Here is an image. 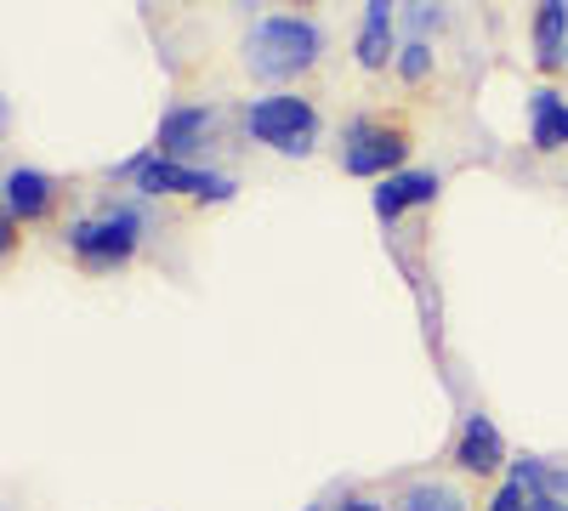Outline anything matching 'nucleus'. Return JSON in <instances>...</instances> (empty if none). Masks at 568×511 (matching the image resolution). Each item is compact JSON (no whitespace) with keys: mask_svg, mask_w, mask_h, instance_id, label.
Here are the masks:
<instances>
[{"mask_svg":"<svg viewBox=\"0 0 568 511\" xmlns=\"http://www.w3.org/2000/svg\"><path fill=\"white\" fill-rule=\"evenodd\" d=\"M318 45H324V34L313 18H262L245 40V63L262 80H284V74L307 69L318 58Z\"/></svg>","mask_w":568,"mask_h":511,"instance_id":"nucleus-1","label":"nucleus"},{"mask_svg":"<svg viewBox=\"0 0 568 511\" xmlns=\"http://www.w3.org/2000/svg\"><path fill=\"white\" fill-rule=\"evenodd\" d=\"M125 176H136L142 194H194V200H233V176H216V171H194L182 160H165L160 149L136 154L125 165Z\"/></svg>","mask_w":568,"mask_h":511,"instance_id":"nucleus-2","label":"nucleus"},{"mask_svg":"<svg viewBox=\"0 0 568 511\" xmlns=\"http://www.w3.org/2000/svg\"><path fill=\"white\" fill-rule=\"evenodd\" d=\"M313 125H318V114H313L307 98H256L251 114H245V131L256 136V143L278 149V154H307Z\"/></svg>","mask_w":568,"mask_h":511,"instance_id":"nucleus-3","label":"nucleus"},{"mask_svg":"<svg viewBox=\"0 0 568 511\" xmlns=\"http://www.w3.org/2000/svg\"><path fill=\"white\" fill-rule=\"evenodd\" d=\"M136 234H142V216L136 211H109V216H91V222H74L69 227V245L80 262L91 267H109V262H125L136 251Z\"/></svg>","mask_w":568,"mask_h":511,"instance_id":"nucleus-4","label":"nucleus"},{"mask_svg":"<svg viewBox=\"0 0 568 511\" xmlns=\"http://www.w3.org/2000/svg\"><path fill=\"white\" fill-rule=\"evenodd\" d=\"M404 131L398 125H382V120H358L342 143V165L353 176H398V160H404Z\"/></svg>","mask_w":568,"mask_h":511,"instance_id":"nucleus-5","label":"nucleus"},{"mask_svg":"<svg viewBox=\"0 0 568 511\" xmlns=\"http://www.w3.org/2000/svg\"><path fill=\"white\" fill-rule=\"evenodd\" d=\"M438 188H444L438 171H398V176H387L382 188H375V216L393 222V216L409 211V205H433Z\"/></svg>","mask_w":568,"mask_h":511,"instance_id":"nucleus-6","label":"nucleus"},{"mask_svg":"<svg viewBox=\"0 0 568 511\" xmlns=\"http://www.w3.org/2000/svg\"><path fill=\"white\" fill-rule=\"evenodd\" d=\"M500 460H506V454H500V432H495V421H489V415H466L460 443H455V467L489 478V472L500 467Z\"/></svg>","mask_w":568,"mask_h":511,"instance_id":"nucleus-7","label":"nucleus"},{"mask_svg":"<svg viewBox=\"0 0 568 511\" xmlns=\"http://www.w3.org/2000/svg\"><path fill=\"white\" fill-rule=\"evenodd\" d=\"M216 125V109H171L165 120H160V154L165 160H182V154H194L200 143H205V131Z\"/></svg>","mask_w":568,"mask_h":511,"instance_id":"nucleus-8","label":"nucleus"},{"mask_svg":"<svg viewBox=\"0 0 568 511\" xmlns=\"http://www.w3.org/2000/svg\"><path fill=\"white\" fill-rule=\"evenodd\" d=\"M529 143L535 149H568V103L551 85L529 91Z\"/></svg>","mask_w":568,"mask_h":511,"instance_id":"nucleus-9","label":"nucleus"},{"mask_svg":"<svg viewBox=\"0 0 568 511\" xmlns=\"http://www.w3.org/2000/svg\"><path fill=\"white\" fill-rule=\"evenodd\" d=\"M52 211V176L45 171H12L7 176V216L18 222H34V216H45Z\"/></svg>","mask_w":568,"mask_h":511,"instance_id":"nucleus-10","label":"nucleus"},{"mask_svg":"<svg viewBox=\"0 0 568 511\" xmlns=\"http://www.w3.org/2000/svg\"><path fill=\"white\" fill-rule=\"evenodd\" d=\"M393 58V7L387 0H369L364 7V29H358V63L382 69Z\"/></svg>","mask_w":568,"mask_h":511,"instance_id":"nucleus-11","label":"nucleus"},{"mask_svg":"<svg viewBox=\"0 0 568 511\" xmlns=\"http://www.w3.org/2000/svg\"><path fill=\"white\" fill-rule=\"evenodd\" d=\"M511 483H524L529 500H568V467H546L535 454L511 460Z\"/></svg>","mask_w":568,"mask_h":511,"instance_id":"nucleus-12","label":"nucleus"},{"mask_svg":"<svg viewBox=\"0 0 568 511\" xmlns=\"http://www.w3.org/2000/svg\"><path fill=\"white\" fill-rule=\"evenodd\" d=\"M562 40H568V7H562V0H546L540 18H535V58H540V69L562 63V52H568Z\"/></svg>","mask_w":568,"mask_h":511,"instance_id":"nucleus-13","label":"nucleus"},{"mask_svg":"<svg viewBox=\"0 0 568 511\" xmlns=\"http://www.w3.org/2000/svg\"><path fill=\"white\" fill-rule=\"evenodd\" d=\"M398 511H466V494L449 483H415L398 494Z\"/></svg>","mask_w":568,"mask_h":511,"instance_id":"nucleus-14","label":"nucleus"},{"mask_svg":"<svg viewBox=\"0 0 568 511\" xmlns=\"http://www.w3.org/2000/svg\"><path fill=\"white\" fill-rule=\"evenodd\" d=\"M398 69H404V80H426V69H433V45H426V40H409L404 58H398Z\"/></svg>","mask_w":568,"mask_h":511,"instance_id":"nucleus-15","label":"nucleus"},{"mask_svg":"<svg viewBox=\"0 0 568 511\" xmlns=\"http://www.w3.org/2000/svg\"><path fill=\"white\" fill-rule=\"evenodd\" d=\"M489 511H529V489L506 478V489H500V494L489 500Z\"/></svg>","mask_w":568,"mask_h":511,"instance_id":"nucleus-16","label":"nucleus"},{"mask_svg":"<svg viewBox=\"0 0 568 511\" xmlns=\"http://www.w3.org/2000/svg\"><path fill=\"white\" fill-rule=\"evenodd\" d=\"M433 23H438L433 7H415V12H409V29H433Z\"/></svg>","mask_w":568,"mask_h":511,"instance_id":"nucleus-17","label":"nucleus"},{"mask_svg":"<svg viewBox=\"0 0 568 511\" xmlns=\"http://www.w3.org/2000/svg\"><path fill=\"white\" fill-rule=\"evenodd\" d=\"M342 511H382L375 500H342Z\"/></svg>","mask_w":568,"mask_h":511,"instance_id":"nucleus-18","label":"nucleus"},{"mask_svg":"<svg viewBox=\"0 0 568 511\" xmlns=\"http://www.w3.org/2000/svg\"><path fill=\"white\" fill-rule=\"evenodd\" d=\"M529 511H568L562 500H529Z\"/></svg>","mask_w":568,"mask_h":511,"instance_id":"nucleus-19","label":"nucleus"},{"mask_svg":"<svg viewBox=\"0 0 568 511\" xmlns=\"http://www.w3.org/2000/svg\"><path fill=\"white\" fill-rule=\"evenodd\" d=\"M307 511H324V505H307Z\"/></svg>","mask_w":568,"mask_h":511,"instance_id":"nucleus-20","label":"nucleus"}]
</instances>
